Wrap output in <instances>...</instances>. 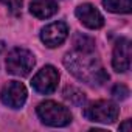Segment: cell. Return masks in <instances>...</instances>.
<instances>
[{
    "label": "cell",
    "instance_id": "cell-17",
    "mask_svg": "<svg viewBox=\"0 0 132 132\" xmlns=\"http://www.w3.org/2000/svg\"><path fill=\"white\" fill-rule=\"evenodd\" d=\"M5 50V44L3 42H0V51H3Z\"/></svg>",
    "mask_w": 132,
    "mask_h": 132
},
{
    "label": "cell",
    "instance_id": "cell-1",
    "mask_svg": "<svg viewBox=\"0 0 132 132\" xmlns=\"http://www.w3.org/2000/svg\"><path fill=\"white\" fill-rule=\"evenodd\" d=\"M64 65L67 70L76 76L79 81L89 84V86H103L107 82L109 75L104 70L100 59L93 54V51H81L73 50L65 54Z\"/></svg>",
    "mask_w": 132,
    "mask_h": 132
},
{
    "label": "cell",
    "instance_id": "cell-10",
    "mask_svg": "<svg viewBox=\"0 0 132 132\" xmlns=\"http://www.w3.org/2000/svg\"><path fill=\"white\" fill-rule=\"evenodd\" d=\"M57 3L54 0H31L30 11L37 19H48L57 13Z\"/></svg>",
    "mask_w": 132,
    "mask_h": 132
},
{
    "label": "cell",
    "instance_id": "cell-6",
    "mask_svg": "<svg viewBox=\"0 0 132 132\" xmlns=\"http://www.w3.org/2000/svg\"><path fill=\"white\" fill-rule=\"evenodd\" d=\"M0 100L11 109H20L27 101V89L19 81H10L0 92Z\"/></svg>",
    "mask_w": 132,
    "mask_h": 132
},
{
    "label": "cell",
    "instance_id": "cell-13",
    "mask_svg": "<svg viewBox=\"0 0 132 132\" xmlns=\"http://www.w3.org/2000/svg\"><path fill=\"white\" fill-rule=\"evenodd\" d=\"M73 45L75 50H81V51H95V40L86 34H76L73 39Z\"/></svg>",
    "mask_w": 132,
    "mask_h": 132
},
{
    "label": "cell",
    "instance_id": "cell-11",
    "mask_svg": "<svg viewBox=\"0 0 132 132\" xmlns=\"http://www.w3.org/2000/svg\"><path fill=\"white\" fill-rule=\"evenodd\" d=\"M103 5L107 11L110 13H121V14H129L132 10V2L130 0H103Z\"/></svg>",
    "mask_w": 132,
    "mask_h": 132
},
{
    "label": "cell",
    "instance_id": "cell-15",
    "mask_svg": "<svg viewBox=\"0 0 132 132\" xmlns=\"http://www.w3.org/2000/svg\"><path fill=\"white\" fill-rule=\"evenodd\" d=\"M13 14H19L20 13V8H22V3L23 0H0Z\"/></svg>",
    "mask_w": 132,
    "mask_h": 132
},
{
    "label": "cell",
    "instance_id": "cell-5",
    "mask_svg": "<svg viewBox=\"0 0 132 132\" xmlns=\"http://www.w3.org/2000/svg\"><path fill=\"white\" fill-rule=\"evenodd\" d=\"M59 82V72L53 67V65H45L42 67L33 78L31 86L37 93L42 95H50L56 90Z\"/></svg>",
    "mask_w": 132,
    "mask_h": 132
},
{
    "label": "cell",
    "instance_id": "cell-16",
    "mask_svg": "<svg viewBox=\"0 0 132 132\" xmlns=\"http://www.w3.org/2000/svg\"><path fill=\"white\" fill-rule=\"evenodd\" d=\"M130 120H126L123 124H120V130H126V132H130Z\"/></svg>",
    "mask_w": 132,
    "mask_h": 132
},
{
    "label": "cell",
    "instance_id": "cell-9",
    "mask_svg": "<svg viewBox=\"0 0 132 132\" xmlns=\"http://www.w3.org/2000/svg\"><path fill=\"white\" fill-rule=\"evenodd\" d=\"M76 17L79 19V22L82 25H86L87 28L90 30H98L104 25V17L103 14L90 3H84V5H79L75 11Z\"/></svg>",
    "mask_w": 132,
    "mask_h": 132
},
{
    "label": "cell",
    "instance_id": "cell-3",
    "mask_svg": "<svg viewBox=\"0 0 132 132\" xmlns=\"http://www.w3.org/2000/svg\"><path fill=\"white\" fill-rule=\"evenodd\" d=\"M34 56L31 51L25 50V48H13L8 53L6 57V70L11 75L16 76H27L31 73L33 67H34Z\"/></svg>",
    "mask_w": 132,
    "mask_h": 132
},
{
    "label": "cell",
    "instance_id": "cell-12",
    "mask_svg": "<svg viewBox=\"0 0 132 132\" xmlns=\"http://www.w3.org/2000/svg\"><path fill=\"white\" fill-rule=\"evenodd\" d=\"M64 98L67 100L70 104H73V106H82L84 103H86V95L79 90V89H76V87H70V86H67L64 89Z\"/></svg>",
    "mask_w": 132,
    "mask_h": 132
},
{
    "label": "cell",
    "instance_id": "cell-8",
    "mask_svg": "<svg viewBox=\"0 0 132 132\" xmlns=\"http://www.w3.org/2000/svg\"><path fill=\"white\" fill-rule=\"evenodd\" d=\"M112 67L118 73H124L130 67V40L121 37L113 48L112 54Z\"/></svg>",
    "mask_w": 132,
    "mask_h": 132
},
{
    "label": "cell",
    "instance_id": "cell-2",
    "mask_svg": "<svg viewBox=\"0 0 132 132\" xmlns=\"http://www.w3.org/2000/svg\"><path fill=\"white\" fill-rule=\"evenodd\" d=\"M37 115L42 120V123L53 126V127H62L67 126L72 121V113L70 110L56 103V101H44L37 106Z\"/></svg>",
    "mask_w": 132,
    "mask_h": 132
},
{
    "label": "cell",
    "instance_id": "cell-14",
    "mask_svg": "<svg viewBox=\"0 0 132 132\" xmlns=\"http://www.w3.org/2000/svg\"><path fill=\"white\" fill-rule=\"evenodd\" d=\"M112 95L115 100H126L129 96V89L124 84H117L112 87Z\"/></svg>",
    "mask_w": 132,
    "mask_h": 132
},
{
    "label": "cell",
    "instance_id": "cell-7",
    "mask_svg": "<svg viewBox=\"0 0 132 132\" xmlns=\"http://www.w3.org/2000/svg\"><path fill=\"white\" fill-rule=\"evenodd\" d=\"M69 36V27L65 22H53L50 25H47L45 28H42L40 31V40L48 47V48H54L59 47Z\"/></svg>",
    "mask_w": 132,
    "mask_h": 132
},
{
    "label": "cell",
    "instance_id": "cell-4",
    "mask_svg": "<svg viewBox=\"0 0 132 132\" xmlns=\"http://www.w3.org/2000/svg\"><path fill=\"white\" fill-rule=\"evenodd\" d=\"M118 112L120 110L115 103L107 101V100H98V101L90 103L84 109V117L89 121L110 124L118 118Z\"/></svg>",
    "mask_w": 132,
    "mask_h": 132
}]
</instances>
